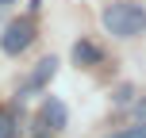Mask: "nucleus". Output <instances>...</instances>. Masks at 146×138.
Returning a JSON list of instances; mask_svg holds the SVG:
<instances>
[{
  "mask_svg": "<svg viewBox=\"0 0 146 138\" xmlns=\"http://www.w3.org/2000/svg\"><path fill=\"white\" fill-rule=\"evenodd\" d=\"M111 138H146V119L139 127H127V131H119V134H111Z\"/></svg>",
  "mask_w": 146,
  "mask_h": 138,
  "instance_id": "nucleus-7",
  "label": "nucleus"
},
{
  "mask_svg": "<svg viewBox=\"0 0 146 138\" xmlns=\"http://www.w3.org/2000/svg\"><path fill=\"white\" fill-rule=\"evenodd\" d=\"M31 42H35V23H31V19H15V23H8L4 35H0V50L12 54V58H15V54H23Z\"/></svg>",
  "mask_w": 146,
  "mask_h": 138,
  "instance_id": "nucleus-2",
  "label": "nucleus"
},
{
  "mask_svg": "<svg viewBox=\"0 0 146 138\" xmlns=\"http://www.w3.org/2000/svg\"><path fill=\"white\" fill-rule=\"evenodd\" d=\"M73 61H77V65H100V50H96L92 42L81 38V42L73 46Z\"/></svg>",
  "mask_w": 146,
  "mask_h": 138,
  "instance_id": "nucleus-5",
  "label": "nucleus"
},
{
  "mask_svg": "<svg viewBox=\"0 0 146 138\" xmlns=\"http://www.w3.org/2000/svg\"><path fill=\"white\" fill-rule=\"evenodd\" d=\"M100 23H104V31L115 35V38H135V35L146 31V8L131 4V0H115V4L104 8Z\"/></svg>",
  "mask_w": 146,
  "mask_h": 138,
  "instance_id": "nucleus-1",
  "label": "nucleus"
},
{
  "mask_svg": "<svg viewBox=\"0 0 146 138\" xmlns=\"http://www.w3.org/2000/svg\"><path fill=\"white\" fill-rule=\"evenodd\" d=\"M42 123L54 127V131H62V127L69 123V111H66V104H62L58 96H46L42 100Z\"/></svg>",
  "mask_w": 146,
  "mask_h": 138,
  "instance_id": "nucleus-4",
  "label": "nucleus"
},
{
  "mask_svg": "<svg viewBox=\"0 0 146 138\" xmlns=\"http://www.w3.org/2000/svg\"><path fill=\"white\" fill-rule=\"evenodd\" d=\"M0 138H15V119L8 111H0Z\"/></svg>",
  "mask_w": 146,
  "mask_h": 138,
  "instance_id": "nucleus-6",
  "label": "nucleus"
},
{
  "mask_svg": "<svg viewBox=\"0 0 146 138\" xmlns=\"http://www.w3.org/2000/svg\"><path fill=\"white\" fill-rule=\"evenodd\" d=\"M0 4H12V0H0Z\"/></svg>",
  "mask_w": 146,
  "mask_h": 138,
  "instance_id": "nucleus-8",
  "label": "nucleus"
},
{
  "mask_svg": "<svg viewBox=\"0 0 146 138\" xmlns=\"http://www.w3.org/2000/svg\"><path fill=\"white\" fill-rule=\"evenodd\" d=\"M54 73H58V61H54V58H42V61H38V69H35V73H31V77L19 85V92H15V96H27V92H38V88H46V81H50Z\"/></svg>",
  "mask_w": 146,
  "mask_h": 138,
  "instance_id": "nucleus-3",
  "label": "nucleus"
}]
</instances>
